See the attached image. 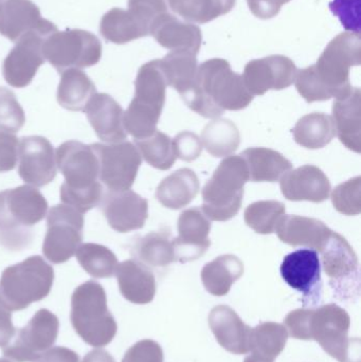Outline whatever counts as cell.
<instances>
[{
  "instance_id": "6da1fadb",
  "label": "cell",
  "mask_w": 361,
  "mask_h": 362,
  "mask_svg": "<svg viewBox=\"0 0 361 362\" xmlns=\"http://www.w3.org/2000/svg\"><path fill=\"white\" fill-rule=\"evenodd\" d=\"M360 65V38L343 33L326 47L316 65L297 72L296 88L307 103L349 95L350 68Z\"/></svg>"
},
{
  "instance_id": "7a4b0ae2",
  "label": "cell",
  "mask_w": 361,
  "mask_h": 362,
  "mask_svg": "<svg viewBox=\"0 0 361 362\" xmlns=\"http://www.w3.org/2000/svg\"><path fill=\"white\" fill-rule=\"evenodd\" d=\"M252 100L243 76L233 72L225 59H213L199 66L196 86L184 101L203 118L218 119L225 110H244Z\"/></svg>"
},
{
  "instance_id": "3957f363",
  "label": "cell",
  "mask_w": 361,
  "mask_h": 362,
  "mask_svg": "<svg viewBox=\"0 0 361 362\" xmlns=\"http://www.w3.org/2000/svg\"><path fill=\"white\" fill-rule=\"evenodd\" d=\"M57 167L65 177L59 196L64 204L78 212L97 206L103 196L99 180V160L90 146L76 140L64 142L55 152Z\"/></svg>"
},
{
  "instance_id": "277c9868",
  "label": "cell",
  "mask_w": 361,
  "mask_h": 362,
  "mask_svg": "<svg viewBox=\"0 0 361 362\" xmlns=\"http://www.w3.org/2000/svg\"><path fill=\"white\" fill-rule=\"evenodd\" d=\"M48 202L32 185L0 192V245L21 250L31 243L32 228L47 215Z\"/></svg>"
},
{
  "instance_id": "5b68a950",
  "label": "cell",
  "mask_w": 361,
  "mask_h": 362,
  "mask_svg": "<svg viewBox=\"0 0 361 362\" xmlns=\"http://www.w3.org/2000/svg\"><path fill=\"white\" fill-rule=\"evenodd\" d=\"M167 86L161 59L148 62L140 68L135 81V97L123 114L125 131L135 140L150 137L157 131Z\"/></svg>"
},
{
  "instance_id": "8992f818",
  "label": "cell",
  "mask_w": 361,
  "mask_h": 362,
  "mask_svg": "<svg viewBox=\"0 0 361 362\" xmlns=\"http://www.w3.org/2000/svg\"><path fill=\"white\" fill-rule=\"evenodd\" d=\"M70 320L83 341L93 348L108 346L118 331L108 310L105 289L95 281L83 283L74 289Z\"/></svg>"
},
{
  "instance_id": "52a82bcc",
  "label": "cell",
  "mask_w": 361,
  "mask_h": 362,
  "mask_svg": "<svg viewBox=\"0 0 361 362\" xmlns=\"http://www.w3.org/2000/svg\"><path fill=\"white\" fill-rule=\"evenodd\" d=\"M54 270L42 257H28L10 266L0 278V303L10 310H25L34 302L42 301L50 293Z\"/></svg>"
},
{
  "instance_id": "ba28073f",
  "label": "cell",
  "mask_w": 361,
  "mask_h": 362,
  "mask_svg": "<svg viewBox=\"0 0 361 362\" xmlns=\"http://www.w3.org/2000/svg\"><path fill=\"white\" fill-rule=\"evenodd\" d=\"M249 181L247 165L241 156H228L206 183L203 212L210 221H227L241 210L244 185Z\"/></svg>"
},
{
  "instance_id": "9c48e42d",
  "label": "cell",
  "mask_w": 361,
  "mask_h": 362,
  "mask_svg": "<svg viewBox=\"0 0 361 362\" xmlns=\"http://www.w3.org/2000/svg\"><path fill=\"white\" fill-rule=\"evenodd\" d=\"M42 53L45 59L63 74L68 69L97 65L102 57V44L95 34L85 30H57L45 38Z\"/></svg>"
},
{
  "instance_id": "30bf717a",
  "label": "cell",
  "mask_w": 361,
  "mask_h": 362,
  "mask_svg": "<svg viewBox=\"0 0 361 362\" xmlns=\"http://www.w3.org/2000/svg\"><path fill=\"white\" fill-rule=\"evenodd\" d=\"M42 253L53 264L69 261L83 242L84 217L67 204H57L47 214Z\"/></svg>"
},
{
  "instance_id": "8fae6325",
  "label": "cell",
  "mask_w": 361,
  "mask_h": 362,
  "mask_svg": "<svg viewBox=\"0 0 361 362\" xmlns=\"http://www.w3.org/2000/svg\"><path fill=\"white\" fill-rule=\"evenodd\" d=\"M99 160V180L110 191L131 189L142 163L135 144L129 141L91 144Z\"/></svg>"
},
{
  "instance_id": "7c38bea8",
  "label": "cell",
  "mask_w": 361,
  "mask_h": 362,
  "mask_svg": "<svg viewBox=\"0 0 361 362\" xmlns=\"http://www.w3.org/2000/svg\"><path fill=\"white\" fill-rule=\"evenodd\" d=\"M59 322L50 310H38L25 327L2 349L4 355L16 362H32L52 348L59 336Z\"/></svg>"
},
{
  "instance_id": "4fadbf2b",
  "label": "cell",
  "mask_w": 361,
  "mask_h": 362,
  "mask_svg": "<svg viewBox=\"0 0 361 362\" xmlns=\"http://www.w3.org/2000/svg\"><path fill=\"white\" fill-rule=\"evenodd\" d=\"M351 319L347 310L331 303L313 310L311 317V340H315L333 358L349 362Z\"/></svg>"
},
{
  "instance_id": "5bb4252c",
  "label": "cell",
  "mask_w": 361,
  "mask_h": 362,
  "mask_svg": "<svg viewBox=\"0 0 361 362\" xmlns=\"http://www.w3.org/2000/svg\"><path fill=\"white\" fill-rule=\"evenodd\" d=\"M321 255L324 272L330 278V284L343 298L360 288V262L355 251L343 236L332 232Z\"/></svg>"
},
{
  "instance_id": "9a60e30c",
  "label": "cell",
  "mask_w": 361,
  "mask_h": 362,
  "mask_svg": "<svg viewBox=\"0 0 361 362\" xmlns=\"http://www.w3.org/2000/svg\"><path fill=\"white\" fill-rule=\"evenodd\" d=\"M48 35L30 32L21 36L10 51L2 66L4 80L15 88L27 87L33 81L40 66L45 63L42 44Z\"/></svg>"
},
{
  "instance_id": "2e32d148",
  "label": "cell",
  "mask_w": 361,
  "mask_h": 362,
  "mask_svg": "<svg viewBox=\"0 0 361 362\" xmlns=\"http://www.w3.org/2000/svg\"><path fill=\"white\" fill-rule=\"evenodd\" d=\"M17 163L19 177L32 187H44L57 176V161L52 144L40 136L21 138Z\"/></svg>"
},
{
  "instance_id": "e0dca14e",
  "label": "cell",
  "mask_w": 361,
  "mask_h": 362,
  "mask_svg": "<svg viewBox=\"0 0 361 362\" xmlns=\"http://www.w3.org/2000/svg\"><path fill=\"white\" fill-rule=\"evenodd\" d=\"M99 206L110 227L120 233L142 229L148 217V200L131 189H108Z\"/></svg>"
},
{
  "instance_id": "ac0fdd59",
  "label": "cell",
  "mask_w": 361,
  "mask_h": 362,
  "mask_svg": "<svg viewBox=\"0 0 361 362\" xmlns=\"http://www.w3.org/2000/svg\"><path fill=\"white\" fill-rule=\"evenodd\" d=\"M296 65L283 55H273L254 59L246 65L243 81L252 95H263L267 91L288 88L296 78Z\"/></svg>"
},
{
  "instance_id": "d6986e66",
  "label": "cell",
  "mask_w": 361,
  "mask_h": 362,
  "mask_svg": "<svg viewBox=\"0 0 361 362\" xmlns=\"http://www.w3.org/2000/svg\"><path fill=\"white\" fill-rule=\"evenodd\" d=\"M51 35L57 27L42 18L40 8L31 0H0V34L16 42L30 32Z\"/></svg>"
},
{
  "instance_id": "ffe728a7",
  "label": "cell",
  "mask_w": 361,
  "mask_h": 362,
  "mask_svg": "<svg viewBox=\"0 0 361 362\" xmlns=\"http://www.w3.org/2000/svg\"><path fill=\"white\" fill-rule=\"evenodd\" d=\"M211 221L201 208L184 210L178 218V238L173 240L175 261L179 263L196 261L203 257L211 242Z\"/></svg>"
},
{
  "instance_id": "44dd1931",
  "label": "cell",
  "mask_w": 361,
  "mask_h": 362,
  "mask_svg": "<svg viewBox=\"0 0 361 362\" xmlns=\"http://www.w3.org/2000/svg\"><path fill=\"white\" fill-rule=\"evenodd\" d=\"M281 274L292 289L313 299L321 291V264L318 251L300 249L286 255L281 265Z\"/></svg>"
},
{
  "instance_id": "7402d4cb",
  "label": "cell",
  "mask_w": 361,
  "mask_h": 362,
  "mask_svg": "<svg viewBox=\"0 0 361 362\" xmlns=\"http://www.w3.org/2000/svg\"><path fill=\"white\" fill-rule=\"evenodd\" d=\"M280 187L284 197L292 202H322L328 199L332 189L326 174L319 168L309 165L284 174Z\"/></svg>"
},
{
  "instance_id": "603a6c76",
  "label": "cell",
  "mask_w": 361,
  "mask_h": 362,
  "mask_svg": "<svg viewBox=\"0 0 361 362\" xmlns=\"http://www.w3.org/2000/svg\"><path fill=\"white\" fill-rule=\"evenodd\" d=\"M93 131L102 141L117 144L127 137L122 107L107 93H95L84 110Z\"/></svg>"
},
{
  "instance_id": "cb8c5ba5",
  "label": "cell",
  "mask_w": 361,
  "mask_h": 362,
  "mask_svg": "<svg viewBox=\"0 0 361 362\" xmlns=\"http://www.w3.org/2000/svg\"><path fill=\"white\" fill-rule=\"evenodd\" d=\"M275 232L282 242L290 246L307 247L320 251L333 231L319 219L283 215L277 223Z\"/></svg>"
},
{
  "instance_id": "d4e9b609",
  "label": "cell",
  "mask_w": 361,
  "mask_h": 362,
  "mask_svg": "<svg viewBox=\"0 0 361 362\" xmlns=\"http://www.w3.org/2000/svg\"><path fill=\"white\" fill-rule=\"evenodd\" d=\"M209 325L220 346L235 355L249 353L251 329L226 305H218L209 315Z\"/></svg>"
},
{
  "instance_id": "484cf974",
  "label": "cell",
  "mask_w": 361,
  "mask_h": 362,
  "mask_svg": "<svg viewBox=\"0 0 361 362\" xmlns=\"http://www.w3.org/2000/svg\"><path fill=\"white\" fill-rule=\"evenodd\" d=\"M114 274L121 295L127 301L143 305L154 300L156 279L148 266L137 259H127L118 264Z\"/></svg>"
},
{
  "instance_id": "4316f807",
  "label": "cell",
  "mask_w": 361,
  "mask_h": 362,
  "mask_svg": "<svg viewBox=\"0 0 361 362\" xmlns=\"http://www.w3.org/2000/svg\"><path fill=\"white\" fill-rule=\"evenodd\" d=\"M360 97V89L356 87L345 97L335 99L332 117L341 144L357 154L361 151Z\"/></svg>"
},
{
  "instance_id": "83f0119b",
  "label": "cell",
  "mask_w": 361,
  "mask_h": 362,
  "mask_svg": "<svg viewBox=\"0 0 361 362\" xmlns=\"http://www.w3.org/2000/svg\"><path fill=\"white\" fill-rule=\"evenodd\" d=\"M150 35L170 50H187L197 54L201 47V30L192 23H182L167 12L153 23Z\"/></svg>"
},
{
  "instance_id": "f1b7e54d",
  "label": "cell",
  "mask_w": 361,
  "mask_h": 362,
  "mask_svg": "<svg viewBox=\"0 0 361 362\" xmlns=\"http://www.w3.org/2000/svg\"><path fill=\"white\" fill-rule=\"evenodd\" d=\"M239 156L245 160L252 182H276L292 169L288 159L271 148H248Z\"/></svg>"
},
{
  "instance_id": "f546056e",
  "label": "cell",
  "mask_w": 361,
  "mask_h": 362,
  "mask_svg": "<svg viewBox=\"0 0 361 362\" xmlns=\"http://www.w3.org/2000/svg\"><path fill=\"white\" fill-rule=\"evenodd\" d=\"M199 192V180L194 171L180 169L161 181L155 196L165 208L179 210L192 202Z\"/></svg>"
},
{
  "instance_id": "4dcf8cb0",
  "label": "cell",
  "mask_w": 361,
  "mask_h": 362,
  "mask_svg": "<svg viewBox=\"0 0 361 362\" xmlns=\"http://www.w3.org/2000/svg\"><path fill=\"white\" fill-rule=\"evenodd\" d=\"M244 264L232 255H222L206 264L201 270V281L206 291L216 297L226 296L233 283L242 278Z\"/></svg>"
},
{
  "instance_id": "1f68e13d",
  "label": "cell",
  "mask_w": 361,
  "mask_h": 362,
  "mask_svg": "<svg viewBox=\"0 0 361 362\" xmlns=\"http://www.w3.org/2000/svg\"><path fill=\"white\" fill-rule=\"evenodd\" d=\"M161 64L167 86L176 89L184 100L196 86V54L187 50L172 51L161 59Z\"/></svg>"
},
{
  "instance_id": "d6a6232c",
  "label": "cell",
  "mask_w": 361,
  "mask_h": 362,
  "mask_svg": "<svg viewBox=\"0 0 361 362\" xmlns=\"http://www.w3.org/2000/svg\"><path fill=\"white\" fill-rule=\"evenodd\" d=\"M97 93L95 85L82 70L68 69L61 74L57 87L59 105L71 112H84L91 98Z\"/></svg>"
},
{
  "instance_id": "836d02e7",
  "label": "cell",
  "mask_w": 361,
  "mask_h": 362,
  "mask_svg": "<svg viewBox=\"0 0 361 362\" xmlns=\"http://www.w3.org/2000/svg\"><path fill=\"white\" fill-rule=\"evenodd\" d=\"M292 132L295 141L309 150L324 148L336 137L332 116L322 112H313L302 117Z\"/></svg>"
},
{
  "instance_id": "e575fe53",
  "label": "cell",
  "mask_w": 361,
  "mask_h": 362,
  "mask_svg": "<svg viewBox=\"0 0 361 362\" xmlns=\"http://www.w3.org/2000/svg\"><path fill=\"white\" fill-rule=\"evenodd\" d=\"M100 33L107 42L122 45L150 35L129 10L114 8L102 17Z\"/></svg>"
},
{
  "instance_id": "d590c367",
  "label": "cell",
  "mask_w": 361,
  "mask_h": 362,
  "mask_svg": "<svg viewBox=\"0 0 361 362\" xmlns=\"http://www.w3.org/2000/svg\"><path fill=\"white\" fill-rule=\"evenodd\" d=\"M131 255L148 267H167L175 262L173 238L167 232H150L136 243Z\"/></svg>"
},
{
  "instance_id": "8d00e7d4",
  "label": "cell",
  "mask_w": 361,
  "mask_h": 362,
  "mask_svg": "<svg viewBox=\"0 0 361 362\" xmlns=\"http://www.w3.org/2000/svg\"><path fill=\"white\" fill-rule=\"evenodd\" d=\"M288 339V329L283 325L261 323L250 332L249 352L263 361H275L283 352Z\"/></svg>"
},
{
  "instance_id": "74e56055",
  "label": "cell",
  "mask_w": 361,
  "mask_h": 362,
  "mask_svg": "<svg viewBox=\"0 0 361 362\" xmlns=\"http://www.w3.org/2000/svg\"><path fill=\"white\" fill-rule=\"evenodd\" d=\"M201 141L210 155L222 158L231 156L239 148L241 135L237 125L230 120L216 119L206 125Z\"/></svg>"
},
{
  "instance_id": "f35d334b",
  "label": "cell",
  "mask_w": 361,
  "mask_h": 362,
  "mask_svg": "<svg viewBox=\"0 0 361 362\" xmlns=\"http://www.w3.org/2000/svg\"><path fill=\"white\" fill-rule=\"evenodd\" d=\"M76 255L81 267L93 278L110 279L114 276L118 259L107 247L86 243L78 247Z\"/></svg>"
},
{
  "instance_id": "ab89813d",
  "label": "cell",
  "mask_w": 361,
  "mask_h": 362,
  "mask_svg": "<svg viewBox=\"0 0 361 362\" xmlns=\"http://www.w3.org/2000/svg\"><path fill=\"white\" fill-rule=\"evenodd\" d=\"M167 4L186 21L205 23L230 12L235 0H167Z\"/></svg>"
},
{
  "instance_id": "60d3db41",
  "label": "cell",
  "mask_w": 361,
  "mask_h": 362,
  "mask_svg": "<svg viewBox=\"0 0 361 362\" xmlns=\"http://www.w3.org/2000/svg\"><path fill=\"white\" fill-rule=\"evenodd\" d=\"M135 144L141 158L160 171L171 169L177 159L173 140L162 132L156 131L150 137L135 140Z\"/></svg>"
},
{
  "instance_id": "b9f144b4",
  "label": "cell",
  "mask_w": 361,
  "mask_h": 362,
  "mask_svg": "<svg viewBox=\"0 0 361 362\" xmlns=\"http://www.w3.org/2000/svg\"><path fill=\"white\" fill-rule=\"evenodd\" d=\"M285 204L277 200H261L249 204L245 210L244 218L248 227L259 234H271L275 232L280 218L285 215Z\"/></svg>"
},
{
  "instance_id": "7bdbcfd3",
  "label": "cell",
  "mask_w": 361,
  "mask_h": 362,
  "mask_svg": "<svg viewBox=\"0 0 361 362\" xmlns=\"http://www.w3.org/2000/svg\"><path fill=\"white\" fill-rule=\"evenodd\" d=\"M25 112L16 95L6 87H0V132L15 134L23 129Z\"/></svg>"
},
{
  "instance_id": "ee69618b",
  "label": "cell",
  "mask_w": 361,
  "mask_h": 362,
  "mask_svg": "<svg viewBox=\"0 0 361 362\" xmlns=\"http://www.w3.org/2000/svg\"><path fill=\"white\" fill-rule=\"evenodd\" d=\"M361 178L350 180L335 187L332 193L334 208L341 214L358 215L361 212Z\"/></svg>"
},
{
  "instance_id": "f6af8a7d",
  "label": "cell",
  "mask_w": 361,
  "mask_h": 362,
  "mask_svg": "<svg viewBox=\"0 0 361 362\" xmlns=\"http://www.w3.org/2000/svg\"><path fill=\"white\" fill-rule=\"evenodd\" d=\"M347 31L360 34V0H333L329 4Z\"/></svg>"
},
{
  "instance_id": "bcb514c9",
  "label": "cell",
  "mask_w": 361,
  "mask_h": 362,
  "mask_svg": "<svg viewBox=\"0 0 361 362\" xmlns=\"http://www.w3.org/2000/svg\"><path fill=\"white\" fill-rule=\"evenodd\" d=\"M165 355L160 344L144 339L134 344L125 353L122 362H163Z\"/></svg>"
},
{
  "instance_id": "7dc6e473",
  "label": "cell",
  "mask_w": 361,
  "mask_h": 362,
  "mask_svg": "<svg viewBox=\"0 0 361 362\" xmlns=\"http://www.w3.org/2000/svg\"><path fill=\"white\" fill-rule=\"evenodd\" d=\"M176 156L182 160L191 163L196 160L203 152V144L196 134L182 132L173 140Z\"/></svg>"
},
{
  "instance_id": "c3c4849f",
  "label": "cell",
  "mask_w": 361,
  "mask_h": 362,
  "mask_svg": "<svg viewBox=\"0 0 361 362\" xmlns=\"http://www.w3.org/2000/svg\"><path fill=\"white\" fill-rule=\"evenodd\" d=\"M313 313L307 308L292 310L284 320V327L288 329V333L295 339L311 340V317Z\"/></svg>"
},
{
  "instance_id": "681fc988",
  "label": "cell",
  "mask_w": 361,
  "mask_h": 362,
  "mask_svg": "<svg viewBox=\"0 0 361 362\" xmlns=\"http://www.w3.org/2000/svg\"><path fill=\"white\" fill-rule=\"evenodd\" d=\"M18 146L16 136L0 132V173L15 169L18 160Z\"/></svg>"
},
{
  "instance_id": "f907efd6",
  "label": "cell",
  "mask_w": 361,
  "mask_h": 362,
  "mask_svg": "<svg viewBox=\"0 0 361 362\" xmlns=\"http://www.w3.org/2000/svg\"><path fill=\"white\" fill-rule=\"evenodd\" d=\"M250 10L259 18L268 19L276 16L284 4L290 0H247Z\"/></svg>"
},
{
  "instance_id": "816d5d0a",
  "label": "cell",
  "mask_w": 361,
  "mask_h": 362,
  "mask_svg": "<svg viewBox=\"0 0 361 362\" xmlns=\"http://www.w3.org/2000/svg\"><path fill=\"white\" fill-rule=\"evenodd\" d=\"M32 362H80V356L70 349L54 346Z\"/></svg>"
},
{
  "instance_id": "f5cc1de1",
  "label": "cell",
  "mask_w": 361,
  "mask_h": 362,
  "mask_svg": "<svg viewBox=\"0 0 361 362\" xmlns=\"http://www.w3.org/2000/svg\"><path fill=\"white\" fill-rule=\"evenodd\" d=\"M15 329L12 322V314L0 303V348H4L14 337Z\"/></svg>"
},
{
  "instance_id": "db71d44e",
  "label": "cell",
  "mask_w": 361,
  "mask_h": 362,
  "mask_svg": "<svg viewBox=\"0 0 361 362\" xmlns=\"http://www.w3.org/2000/svg\"><path fill=\"white\" fill-rule=\"evenodd\" d=\"M82 362H116V361L107 351L97 349L87 353Z\"/></svg>"
},
{
  "instance_id": "11a10c76",
  "label": "cell",
  "mask_w": 361,
  "mask_h": 362,
  "mask_svg": "<svg viewBox=\"0 0 361 362\" xmlns=\"http://www.w3.org/2000/svg\"><path fill=\"white\" fill-rule=\"evenodd\" d=\"M244 362H273V361H263V359L258 358V357L254 356V355H250V356L246 357L245 361H244Z\"/></svg>"
},
{
  "instance_id": "9f6ffc18",
  "label": "cell",
  "mask_w": 361,
  "mask_h": 362,
  "mask_svg": "<svg viewBox=\"0 0 361 362\" xmlns=\"http://www.w3.org/2000/svg\"><path fill=\"white\" fill-rule=\"evenodd\" d=\"M0 362H12L6 358H0Z\"/></svg>"
}]
</instances>
